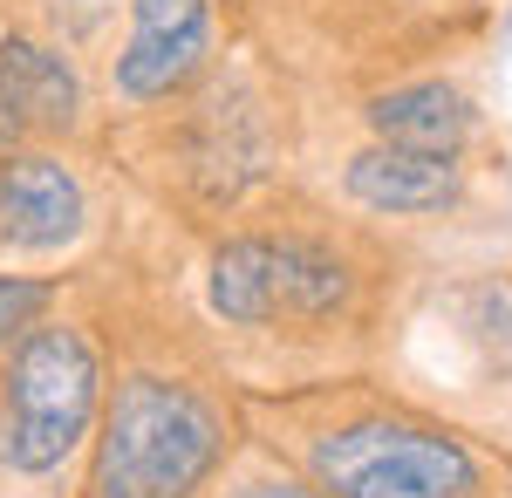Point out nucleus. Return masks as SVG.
Wrapping results in <instances>:
<instances>
[{"label":"nucleus","mask_w":512,"mask_h":498,"mask_svg":"<svg viewBox=\"0 0 512 498\" xmlns=\"http://www.w3.org/2000/svg\"><path fill=\"white\" fill-rule=\"evenodd\" d=\"M239 423L321 498H512V444L383 376L239 383Z\"/></svg>","instance_id":"1"},{"label":"nucleus","mask_w":512,"mask_h":498,"mask_svg":"<svg viewBox=\"0 0 512 498\" xmlns=\"http://www.w3.org/2000/svg\"><path fill=\"white\" fill-rule=\"evenodd\" d=\"M198 280L205 314L226 335L287 355H335L342 342H369L396 321V253L376 232L294 198L239 205V226L205 246Z\"/></svg>","instance_id":"2"},{"label":"nucleus","mask_w":512,"mask_h":498,"mask_svg":"<svg viewBox=\"0 0 512 498\" xmlns=\"http://www.w3.org/2000/svg\"><path fill=\"white\" fill-rule=\"evenodd\" d=\"M239 444V389H219L171 321L151 348H130L123 362L103 355L82 498H198Z\"/></svg>","instance_id":"3"},{"label":"nucleus","mask_w":512,"mask_h":498,"mask_svg":"<svg viewBox=\"0 0 512 498\" xmlns=\"http://www.w3.org/2000/svg\"><path fill=\"white\" fill-rule=\"evenodd\" d=\"M89 226H96V198L62 151H48V144L0 151V253L7 260L76 253Z\"/></svg>","instance_id":"4"},{"label":"nucleus","mask_w":512,"mask_h":498,"mask_svg":"<svg viewBox=\"0 0 512 498\" xmlns=\"http://www.w3.org/2000/svg\"><path fill=\"white\" fill-rule=\"evenodd\" d=\"M212 69V0H130V35L110 62L117 103H178Z\"/></svg>","instance_id":"5"},{"label":"nucleus","mask_w":512,"mask_h":498,"mask_svg":"<svg viewBox=\"0 0 512 498\" xmlns=\"http://www.w3.org/2000/svg\"><path fill=\"white\" fill-rule=\"evenodd\" d=\"M431 321H437L431 335L465 362L458 403H465V410L478 403V417H485V403H499L512 417V273L444 280L431 294Z\"/></svg>","instance_id":"6"},{"label":"nucleus","mask_w":512,"mask_h":498,"mask_svg":"<svg viewBox=\"0 0 512 498\" xmlns=\"http://www.w3.org/2000/svg\"><path fill=\"white\" fill-rule=\"evenodd\" d=\"M342 192L369 219H444L472 192V164L465 157H431V151H396L369 144L342 164Z\"/></svg>","instance_id":"7"},{"label":"nucleus","mask_w":512,"mask_h":498,"mask_svg":"<svg viewBox=\"0 0 512 498\" xmlns=\"http://www.w3.org/2000/svg\"><path fill=\"white\" fill-rule=\"evenodd\" d=\"M0 103L14 110L21 137H41V144L76 137L82 123H89V96H82L76 62L55 41L14 35V28L0 35Z\"/></svg>","instance_id":"8"},{"label":"nucleus","mask_w":512,"mask_h":498,"mask_svg":"<svg viewBox=\"0 0 512 498\" xmlns=\"http://www.w3.org/2000/svg\"><path fill=\"white\" fill-rule=\"evenodd\" d=\"M362 116H369V137H376V144H396V151L465 157L472 137H478L472 96L451 89V82H403V89H383Z\"/></svg>","instance_id":"9"},{"label":"nucleus","mask_w":512,"mask_h":498,"mask_svg":"<svg viewBox=\"0 0 512 498\" xmlns=\"http://www.w3.org/2000/svg\"><path fill=\"white\" fill-rule=\"evenodd\" d=\"M198 498H321V492H315V485H308V478H301L287 458L260 451V444L246 437L233 458L219 464V478H212Z\"/></svg>","instance_id":"10"},{"label":"nucleus","mask_w":512,"mask_h":498,"mask_svg":"<svg viewBox=\"0 0 512 498\" xmlns=\"http://www.w3.org/2000/svg\"><path fill=\"white\" fill-rule=\"evenodd\" d=\"M62 307V280L55 273H7L0 267V355L21 342L28 328H41Z\"/></svg>","instance_id":"11"},{"label":"nucleus","mask_w":512,"mask_h":498,"mask_svg":"<svg viewBox=\"0 0 512 498\" xmlns=\"http://www.w3.org/2000/svg\"><path fill=\"white\" fill-rule=\"evenodd\" d=\"M14 144H28V137H21V123H14V110L0 103V151H14Z\"/></svg>","instance_id":"12"}]
</instances>
